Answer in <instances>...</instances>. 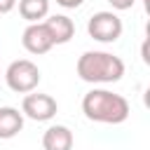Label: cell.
I'll return each mask as SVG.
<instances>
[{
	"mask_svg": "<svg viewBox=\"0 0 150 150\" xmlns=\"http://www.w3.org/2000/svg\"><path fill=\"white\" fill-rule=\"evenodd\" d=\"M108 2L115 12H124V9H131L136 5V0H108Z\"/></svg>",
	"mask_w": 150,
	"mask_h": 150,
	"instance_id": "8fae6325",
	"label": "cell"
},
{
	"mask_svg": "<svg viewBox=\"0 0 150 150\" xmlns=\"http://www.w3.org/2000/svg\"><path fill=\"white\" fill-rule=\"evenodd\" d=\"M56 112H59V103L49 94L30 91L21 101V115L28 117V120H33V122H49Z\"/></svg>",
	"mask_w": 150,
	"mask_h": 150,
	"instance_id": "5b68a950",
	"label": "cell"
},
{
	"mask_svg": "<svg viewBox=\"0 0 150 150\" xmlns=\"http://www.w3.org/2000/svg\"><path fill=\"white\" fill-rule=\"evenodd\" d=\"M21 19L28 23H40L42 19L49 16V0H16Z\"/></svg>",
	"mask_w": 150,
	"mask_h": 150,
	"instance_id": "30bf717a",
	"label": "cell"
},
{
	"mask_svg": "<svg viewBox=\"0 0 150 150\" xmlns=\"http://www.w3.org/2000/svg\"><path fill=\"white\" fill-rule=\"evenodd\" d=\"M42 23L47 26L54 45H66V42H70L73 35H75V23H73V19L66 16V14H52V16H47Z\"/></svg>",
	"mask_w": 150,
	"mask_h": 150,
	"instance_id": "52a82bcc",
	"label": "cell"
},
{
	"mask_svg": "<svg viewBox=\"0 0 150 150\" xmlns=\"http://www.w3.org/2000/svg\"><path fill=\"white\" fill-rule=\"evenodd\" d=\"M82 112L89 122L98 124H122L127 122L131 108L129 101L122 94H115L110 89H91L82 96Z\"/></svg>",
	"mask_w": 150,
	"mask_h": 150,
	"instance_id": "6da1fadb",
	"label": "cell"
},
{
	"mask_svg": "<svg viewBox=\"0 0 150 150\" xmlns=\"http://www.w3.org/2000/svg\"><path fill=\"white\" fill-rule=\"evenodd\" d=\"M84 0H56V5H61L63 9H77Z\"/></svg>",
	"mask_w": 150,
	"mask_h": 150,
	"instance_id": "7c38bea8",
	"label": "cell"
},
{
	"mask_svg": "<svg viewBox=\"0 0 150 150\" xmlns=\"http://www.w3.org/2000/svg\"><path fill=\"white\" fill-rule=\"evenodd\" d=\"M143 5H145V9H148V7H150V2H148V0H143Z\"/></svg>",
	"mask_w": 150,
	"mask_h": 150,
	"instance_id": "5bb4252c",
	"label": "cell"
},
{
	"mask_svg": "<svg viewBox=\"0 0 150 150\" xmlns=\"http://www.w3.org/2000/svg\"><path fill=\"white\" fill-rule=\"evenodd\" d=\"M73 131L66 124H52L42 134V150H73Z\"/></svg>",
	"mask_w": 150,
	"mask_h": 150,
	"instance_id": "ba28073f",
	"label": "cell"
},
{
	"mask_svg": "<svg viewBox=\"0 0 150 150\" xmlns=\"http://www.w3.org/2000/svg\"><path fill=\"white\" fill-rule=\"evenodd\" d=\"M21 129H23V115H21V110L12 108V105H2L0 108V141L14 138Z\"/></svg>",
	"mask_w": 150,
	"mask_h": 150,
	"instance_id": "9c48e42d",
	"label": "cell"
},
{
	"mask_svg": "<svg viewBox=\"0 0 150 150\" xmlns=\"http://www.w3.org/2000/svg\"><path fill=\"white\" fill-rule=\"evenodd\" d=\"M21 45H23V49H26L28 54H35V56L47 54V52L54 47L52 35H49V30H47V26H45L42 21L26 26V30L21 33Z\"/></svg>",
	"mask_w": 150,
	"mask_h": 150,
	"instance_id": "8992f818",
	"label": "cell"
},
{
	"mask_svg": "<svg viewBox=\"0 0 150 150\" xmlns=\"http://www.w3.org/2000/svg\"><path fill=\"white\" fill-rule=\"evenodd\" d=\"M122 30H124V23L122 19L115 14V12H96L89 16L87 21V33L89 38H94L96 42H103V45H110V42H117L122 38Z\"/></svg>",
	"mask_w": 150,
	"mask_h": 150,
	"instance_id": "277c9868",
	"label": "cell"
},
{
	"mask_svg": "<svg viewBox=\"0 0 150 150\" xmlns=\"http://www.w3.org/2000/svg\"><path fill=\"white\" fill-rule=\"evenodd\" d=\"M75 70H77L82 82H89V84H112V82L122 80L124 61L117 54L94 49V52H84L77 59Z\"/></svg>",
	"mask_w": 150,
	"mask_h": 150,
	"instance_id": "7a4b0ae2",
	"label": "cell"
},
{
	"mask_svg": "<svg viewBox=\"0 0 150 150\" xmlns=\"http://www.w3.org/2000/svg\"><path fill=\"white\" fill-rule=\"evenodd\" d=\"M40 80H42V73H40V68L30 59H16L5 70V82L16 94H30V91H35L38 84H40Z\"/></svg>",
	"mask_w": 150,
	"mask_h": 150,
	"instance_id": "3957f363",
	"label": "cell"
},
{
	"mask_svg": "<svg viewBox=\"0 0 150 150\" xmlns=\"http://www.w3.org/2000/svg\"><path fill=\"white\" fill-rule=\"evenodd\" d=\"M16 7V0H0V14H9Z\"/></svg>",
	"mask_w": 150,
	"mask_h": 150,
	"instance_id": "4fadbf2b",
	"label": "cell"
}]
</instances>
